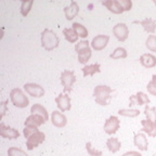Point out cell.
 <instances>
[{"label": "cell", "instance_id": "27", "mask_svg": "<svg viewBox=\"0 0 156 156\" xmlns=\"http://www.w3.org/2000/svg\"><path fill=\"white\" fill-rule=\"evenodd\" d=\"M127 51L125 48H122V47H119V48H117L114 50V52H113L112 54L110 55L111 58H114V60H118V58H127Z\"/></svg>", "mask_w": 156, "mask_h": 156}, {"label": "cell", "instance_id": "18", "mask_svg": "<svg viewBox=\"0 0 156 156\" xmlns=\"http://www.w3.org/2000/svg\"><path fill=\"white\" fill-rule=\"evenodd\" d=\"M78 12H79V5L76 1H72V3L68 7L64 8V13H65L66 20L68 21L73 20L78 14Z\"/></svg>", "mask_w": 156, "mask_h": 156}, {"label": "cell", "instance_id": "10", "mask_svg": "<svg viewBox=\"0 0 156 156\" xmlns=\"http://www.w3.org/2000/svg\"><path fill=\"white\" fill-rule=\"evenodd\" d=\"M24 89L29 95H32L34 98H41L44 94V89L40 85H37V83H25Z\"/></svg>", "mask_w": 156, "mask_h": 156}, {"label": "cell", "instance_id": "33", "mask_svg": "<svg viewBox=\"0 0 156 156\" xmlns=\"http://www.w3.org/2000/svg\"><path fill=\"white\" fill-rule=\"evenodd\" d=\"M146 88H147V91H149L151 94H153V95H155V97H156V75L152 76L151 81L147 83Z\"/></svg>", "mask_w": 156, "mask_h": 156}, {"label": "cell", "instance_id": "38", "mask_svg": "<svg viewBox=\"0 0 156 156\" xmlns=\"http://www.w3.org/2000/svg\"><path fill=\"white\" fill-rule=\"evenodd\" d=\"M153 2H154V3H155V5H156V0H154V1H153Z\"/></svg>", "mask_w": 156, "mask_h": 156}, {"label": "cell", "instance_id": "8", "mask_svg": "<svg viewBox=\"0 0 156 156\" xmlns=\"http://www.w3.org/2000/svg\"><path fill=\"white\" fill-rule=\"evenodd\" d=\"M119 126H120V122L118 119V117L111 116L104 124V131L107 134H113L115 132H117V130L119 129Z\"/></svg>", "mask_w": 156, "mask_h": 156}, {"label": "cell", "instance_id": "22", "mask_svg": "<svg viewBox=\"0 0 156 156\" xmlns=\"http://www.w3.org/2000/svg\"><path fill=\"white\" fill-rule=\"evenodd\" d=\"M101 66L100 64H91V65H86L85 67H83V74L85 77L87 76H93L95 73H100L101 72Z\"/></svg>", "mask_w": 156, "mask_h": 156}, {"label": "cell", "instance_id": "37", "mask_svg": "<svg viewBox=\"0 0 156 156\" xmlns=\"http://www.w3.org/2000/svg\"><path fill=\"white\" fill-rule=\"evenodd\" d=\"M122 156H142L139 152H136V151H131V152H127L125 153Z\"/></svg>", "mask_w": 156, "mask_h": 156}, {"label": "cell", "instance_id": "20", "mask_svg": "<svg viewBox=\"0 0 156 156\" xmlns=\"http://www.w3.org/2000/svg\"><path fill=\"white\" fill-rule=\"evenodd\" d=\"M134 24H140L143 26L144 30L147 33H151V34H153L154 32H155L156 29V22L154 21L153 19H145L143 20V21H134Z\"/></svg>", "mask_w": 156, "mask_h": 156}, {"label": "cell", "instance_id": "25", "mask_svg": "<svg viewBox=\"0 0 156 156\" xmlns=\"http://www.w3.org/2000/svg\"><path fill=\"white\" fill-rule=\"evenodd\" d=\"M63 35L65 37V39L67 40L68 42L71 44H74L78 40V35L76 34V32L74 30L73 28H64L63 29Z\"/></svg>", "mask_w": 156, "mask_h": 156}, {"label": "cell", "instance_id": "7", "mask_svg": "<svg viewBox=\"0 0 156 156\" xmlns=\"http://www.w3.org/2000/svg\"><path fill=\"white\" fill-rule=\"evenodd\" d=\"M113 34L115 35V37H116L119 41L122 42L128 38V36H129V29H128L126 24H124V23H118V24H116L113 27Z\"/></svg>", "mask_w": 156, "mask_h": 156}, {"label": "cell", "instance_id": "29", "mask_svg": "<svg viewBox=\"0 0 156 156\" xmlns=\"http://www.w3.org/2000/svg\"><path fill=\"white\" fill-rule=\"evenodd\" d=\"M144 114H145V116H146V119L156 122V108L155 107L145 106V108H144Z\"/></svg>", "mask_w": 156, "mask_h": 156}, {"label": "cell", "instance_id": "4", "mask_svg": "<svg viewBox=\"0 0 156 156\" xmlns=\"http://www.w3.org/2000/svg\"><path fill=\"white\" fill-rule=\"evenodd\" d=\"M10 99H11V102L13 103V105L20 108H24L28 105L29 101L27 99V97L24 94L21 89L19 88H14L11 92H10Z\"/></svg>", "mask_w": 156, "mask_h": 156}, {"label": "cell", "instance_id": "3", "mask_svg": "<svg viewBox=\"0 0 156 156\" xmlns=\"http://www.w3.org/2000/svg\"><path fill=\"white\" fill-rule=\"evenodd\" d=\"M75 50L78 54V61L81 64H87V62L91 58V49L89 47V42L87 40H83L76 44Z\"/></svg>", "mask_w": 156, "mask_h": 156}, {"label": "cell", "instance_id": "32", "mask_svg": "<svg viewBox=\"0 0 156 156\" xmlns=\"http://www.w3.org/2000/svg\"><path fill=\"white\" fill-rule=\"evenodd\" d=\"M8 155L9 156H28L23 150L19 149V147H15V146H12V147H10V149L8 150Z\"/></svg>", "mask_w": 156, "mask_h": 156}, {"label": "cell", "instance_id": "12", "mask_svg": "<svg viewBox=\"0 0 156 156\" xmlns=\"http://www.w3.org/2000/svg\"><path fill=\"white\" fill-rule=\"evenodd\" d=\"M102 5L106 7L114 14H122L125 11L119 0H106V1H103Z\"/></svg>", "mask_w": 156, "mask_h": 156}, {"label": "cell", "instance_id": "28", "mask_svg": "<svg viewBox=\"0 0 156 156\" xmlns=\"http://www.w3.org/2000/svg\"><path fill=\"white\" fill-rule=\"evenodd\" d=\"M33 5H34V1L33 0H26V1H23L22 5H21V13H22L23 16H26L28 15L29 11L32 9Z\"/></svg>", "mask_w": 156, "mask_h": 156}, {"label": "cell", "instance_id": "13", "mask_svg": "<svg viewBox=\"0 0 156 156\" xmlns=\"http://www.w3.org/2000/svg\"><path fill=\"white\" fill-rule=\"evenodd\" d=\"M55 102L58 107L61 110V112H66L69 111L72 107L71 104V98L68 97L67 94H60L55 98Z\"/></svg>", "mask_w": 156, "mask_h": 156}, {"label": "cell", "instance_id": "19", "mask_svg": "<svg viewBox=\"0 0 156 156\" xmlns=\"http://www.w3.org/2000/svg\"><path fill=\"white\" fill-rule=\"evenodd\" d=\"M142 124V131L146 132L150 136H156V122H151L149 119L141 120Z\"/></svg>", "mask_w": 156, "mask_h": 156}, {"label": "cell", "instance_id": "26", "mask_svg": "<svg viewBox=\"0 0 156 156\" xmlns=\"http://www.w3.org/2000/svg\"><path fill=\"white\" fill-rule=\"evenodd\" d=\"M73 29L76 32V34L81 38H87L88 37V30L83 25L79 24V23H74Z\"/></svg>", "mask_w": 156, "mask_h": 156}, {"label": "cell", "instance_id": "16", "mask_svg": "<svg viewBox=\"0 0 156 156\" xmlns=\"http://www.w3.org/2000/svg\"><path fill=\"white\" fill-rule=\"evenodd\" d=\"M51 122L55 127L62 128L67 124V118L65 117V115L60 113L58 111H54V112H52L51 115Z\"/></svg>", "mask_w": 156, "mask_h": 156}, {"label": "cell", "instance_id": "24", "mask_svg": "<svg viewBox=\"0 0 156 156\" xmlns=\"http://www.w3.org/2000/svg\"><path fill=\"white\" fill-rule=\"evenodd\" d=\"M30 113L32 114H37V115H40L41 117H44V120H48L49 118V115H48V112H47V110L44 108L42 105L40 104H34L32 106V108H30Z\"/></svg>", "mask_w": 156, "mask_h": 156}, {"label": "cell", "instance_id": "5", "mask_svg": "<svg viewBox=\"0 0 156 156\" xmlns=\"http://www.w3.org/2000/svg\"><path fill=\"white\" fill-rule=\"evenodd\" d=\"M46 139V136H44V132L39 131L37 130L36 132H34L33 134L27 138V141H26V146H27V150L28 151H33L35 147L39 145V144H41L42 142L44 141Z\"/></svg>", "mask_w": 156, "mask_h": 156}, {"label": "cell", "instance_id": "2", "mask_svg": "<svg viewBox=\"0 0 156 156\" xmlns=\"http://www.w3.org/2000/svg\"><path fill=\"white\" fill-rule=\"evenodd\" d=\"M58 44H60V40H58V37L56 36L54 32L46 28L41 33V46L46 50L51 51L53 49L58 48Z\"/></svg>", "mask_w": 156, "mask_h": 156}, {"label": "cell", "instance_id": "35", "mask_svg": "<svg viewBox=\"0 0 156 156\" xmlns=\"http://www.w3.org/2000/svg\"><path fill=\"white\" fill-rule=\"evenodd\" d=\"M122 3V8L125 9V11H130L132 8V1L131 0H119Z\"/></svg>", "mask_w": 156, "mask_h": 156}, {"label": "cell", "instance_id": "9", "mask_svg": "<svg viewBox=\"0 0 156 156\" xmlns=\"http://www.w3.org/2000/svg\"><path fill=\"white\" fill-rule=\"evenodd\" d=\"M108 40H110V37L107 35H98L94 38L92 39L91 41V47L94 49L95 51H101L108 44Z\"/></svg>", "mask_w": 156, "mask_h": 156}, {"label": "cell", "instance_id": "11", "mask_svg": "<svg viewBox=\"0 0 156 156\" xmlns=\"http://www.w3.org/2000/svg\"><path fill=\"white\" fill-rule=\"evenodd\" d=\"M0 136L5 139H17L20 136V132L14 128H11L9 126H5L3 122L0 124Z\"/></svg>", "mask_w": 156, "mask_h": 156}, {"label": "cell", "instance_id": "14", "mask_svg": "<svg viewBox=\"0 0 156 156\" xmlns=\"http://www.w3.org/2000/svg\"><path fill=\"white\" fill-rule=\"evenodd\" d=\"M44 122H46V120H44V117H41L40 115H37V114H32L30 116H28L26 118L24 125L25 127H34V128H37V127L41 126Z\"/></svg>", "mask_w": 156, "mask_h": 156}, {"label": "cell", "instance_id": "34", "mask_svg": "<svg viewBox=\"0 0 156 156\" xmlns=\"http://www.w3.org/2000/svg\"><path fill=\"white\" fill-rule=\"evenodd\" d=\"M86 149H87L88 154L90 156H102V152L99 151V150L93 149L92 146H91L90 142H87V143H86Z\"/></svg>", "mask_w": 156, "mask_h": 156}, {"label": "cell", "instance_id": "36", "mask_svg": "<svg viewBox=\"0 0 156 156\" xmlns=\"http://www.w3.org/2000/svg\"><path fill=\"white\" fill-rule=\"evenodd\" d=\"M7 103L8 101H5V102H2L1 104H0V108H1V118H2L3 116L5 115V113H7Z\"/></svg>", "mask_w": 156, "mask_h": 156}, {"label": "cell", "instance_id": "30", "mask_svg": "<svg viewBox=\"0 0 156 156\" xmlns=\"http://www.w3.org/2000/svg\"><path fill=\"white\" fill-rule=\"evenodd\" d=\"M118 114L122 115V116H126V117H136L140 115V111L139 110H133V108H130V110H119L118 111Z\"/></svg>", "mask_w": 156, "mask_h": 156}, {"label": "cell", "instance_id": "6", "mask_svg": "<svg viewBox=\"0 0 156 156\" xmlns=\"http://www.w3.org/2000/svg\"><path fill=\"white\" fill-rule=\"evenodd\" d=\"M76 81V76L74 72L72 71H64L61 74V83L64 87L65 92H71L73 90V85Z\"/></svg>", "mask_w": 156, "mask_h": 156}, {"label": "cell", "instance_id": "31", "mask_svg": "<svg viewBox=\"0 0 156 156\" xmlns=\"http://www.w3.org/2000/svg\"><path fill=\"white\" fill-rule=\"evenodd\" d=\"M146 48L151 50L152 52H156V36L154 35H150L146 39Z\"/></svg>", "mask_w": 156, "mask_h": 156}, {"label": "cell", "instance_id": "39", "mask_svg": "<svg viewBox=\"0 0 156 156\" xmlns=\"http://www.w3.org/2000/svg\"><path fill=\"white\" fill-rule=\"evenodd\" d=\"M155 156H156V155H155Z\"/></svg>", "mask_w": 156, "mask_h": 156}, {"label": "cell", "instance_id": "21", "mask_svg": "<svg viewBox=\"0 0 156 156\" xmlns=\"http://www.w3.org/2000/svg\"><path fill=\"white\" fill-rule=\"evenodd\" d=\"M140 63L146 68H152L156 66V58L151 53H144L140 58Z\"/></svg>", "mask_w": 156, "mask_h": 156}, {"label": "cell", "instance_id": "1", "mask_svg": "<svg viewBox=\"0 0 156 156\" xmlns=\"http://www.w3.org/2000/svg\"><path fill=\"white\" fill-rule=\"evenodd\" d=\"M113 89L108 86H97L94 88V91H93V97H94L95 103L100 105H108L111 102V99H112Z\"/></svg>", "mask_w": 156, "mask_h": 156}, {"label": "cell", "instance_id": "17", "mask_svg": "<svg viewBox=\"0 0 156 156\" xmlns=\"http://www.w3.org/2000/svg\"><path fill=\"white\" fill-rule=\"evenodd\" d=\"M134 145L138 147L141 151H147V146H149V142H147V139H146V136L142 132L140 133H136L134 136Z\"/></svg>", "mask_w": 156, "mask_h": 156}, {"label": "cell", "instance_id": "15", "mask_svg": "<svg viewBox=\"0 0 156 156\" xmlns=\"http://www.w3.org/2000/svg\"><path fill=\"white\" fill-rule=\"evenodd\" d=\"M130 105H144V104H149L150 99L149 97L145 94L144 92H138L136 94L131 95L129 99Z\"/></svg>", "mask_w": 156, "mask_h": 156}, {"label": "cell", "instance_id": "23", "mask_svg": "<svg viewBox=\"0 0 156 156\" xmlns=\"http://www.w3.org/2000/svg\"><path fill=\"white\" fill-rule=\"evenodd\" d=\"M106 146L112 153H116L122 147V143H120V141L117 138H110L106 142Z\"/></svg>", "mask_w": 156, "mask_h": 156}]
</instances>
